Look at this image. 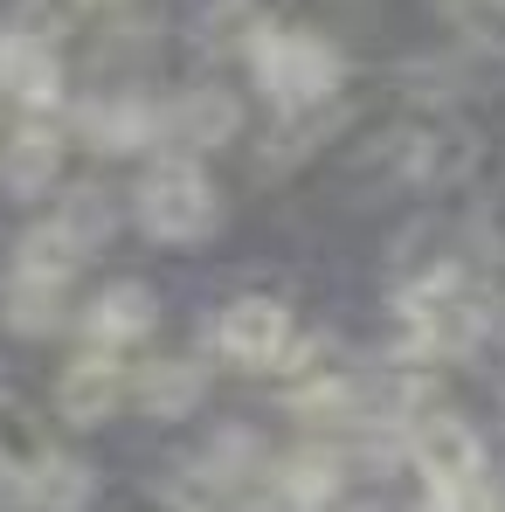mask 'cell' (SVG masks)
Here are the masks:
<instances>
[{
  "instance_id": "cell-13",
  "label": "cell",
  "mask_w": 505,
  "mask_h": 512,
  "mask_svg": "<svg viewBox=\"0 0 505 512\" xmlns=\"http://www.w3.org/2000/svg\"><path fill=\"white\" fill-rule=\"evenodd\" d=\"M90 256V243L63 222V215H49V222H35L21 243H14V277H42V284H63L77 263Z\"/></svg>"
},
{
  "instance_id": "cell-19",
  "label": "cell",
  "mask_w": 505,
  "mask_h": 512,
  "mask_svg": "<svg viewBox=\"0 0 505 512\" xmlns=\"http://www.w3.org/2000/svg\"><path fill=\"white\" fill-rule=\"evenodd\" d=\"M243 512H305V506H291L284 492H263V499H256V506H243Z\"/></svg>"
},
{
  "instance_id": "cell-4",
  "label": "cell",
  "mask_w": 505,
  "mask_h": 512,
  "mask_svg": "<svg viewBox=\"0 0 505 512\" xmlns=\"http://www.w3.org/2000/svg\"><path fill=\"white\" fill-rule=\"evenodd\" d=\"M409 457L422 464V478L429 485H471V478H485V443H478V429L464 423V416H416L409 429Z\"/></svg>"
},
{
  "instance_id": "cell-9",
  "label": "cell",
  "mask_w": 505,
  "mask_h": 512,
  "mask_svg": "<svg viewBox=\"0 0 505 512\" xmlns=\"http://www.w3.org/2000/svg\"><path fill=\"white\" fill-rule=\"evenodd\" d=\"M118 395H125V374H118L111 353H84V360H70L63 381H56V409H63V423H104V416L118 409Z\"/></svg>"
},
{
  "instance_id": "cell-14",
  "label": "cell",
  "mask_w": 505,
  "mask_h": 512,
  "mask_svg": "<svg viewBox=\"0 0 505 512\" xmlns=\"http://www.w3.org/2000/svg\"><path fill=\"white\" fill-rule=\"evenodd\" d=\"M28 506H42V512L90 506V471L77 457H35V471H28Z\"/></svg>"
},
{
  "instance_id": "cell-18",
  "label": "cell",
  "mask_w": 505,
  "mask_h": 512,
  "mask_svg": "<svg viewBox=\"0 0 505 512\" xmlns=\"http://www.w3.org/2000/svg\"><path fill=\"white\" fill-rule=\"evenodd\" d=\"M471 243L492 256V263H505V187H492V194L478 201V215H471Z\"/></svg>"
},
{
  "instance_id": "cell-2",
  "label": "cell",
  "mask_w": 505,
  "mask_h": 512,
  "mask_svg": "<svg viewBox=\"0 0 505 512\" xmlns=\"http://www.w3.org/2000/svg\"><path fill=\"white\" fill-rule=\"evenodd\" d=\"M402 326H409V353L450 360V353H471V346L485 340L492 312L464 291V270L457 263H436L422 284L402 291Z\"/></svg>"
},
{
  "instance_id": "cell-16",
  "label": "cell",
  "mask_w": 505,
  "mask_h": 512,
  "mask_svg": "<svg viewBox=\"0 0 505 512\" xmlns=\"http://www.w3.org/2000/svg\"><path fill=\"white\" fill-rule=\"evenodd\" d=\"M56 215H63V222L84 236L90 250H104V243H111V194H97V187H77V194H70Z\"/></svg>"
},
{
  "instance_id": "cell-3",
  "label": "cell",
  "mask_w": 505,
  "mask_h": 512,
  "mask_svg": "<svg viewBox=\"0 0 505 512\" xmlns=\"http://www.w3.org/2000/svg\"><path fill=\"white\" fill-rule=\"evenodd\" d=\"M215 222H222V201H215L208 173L194 167L187 153L146 167V180H139V229L146 236H160V243H201Z\"/></svg>"
},
{
  "instance_id": "cell-7",
  "label": "cell",
  "mask_w": 505,
  "mask_h": 512,
  "mask_svg": "<svg viewBox=\"0 0 505 512\" xmlns=\"http://www.w3.org/2000/svg\"><path fill=\"white\" fill-rule=\"evenodd\" d=\"M77 132L97 153H146V146H160V104H146V97H97V104L77 111Z\"/></svg>"
},
{
  "instance_id": "cell-5",
  "label": "cell",
  "mask_w": 505,
  "mask_h": 512,
  "mask_svg": "<svg viewBox=\"0 0 505 512\" xmlns=\"http://www.w3.org/2000/svg\"><path fill=\"white\" fill-rule=\"evenodd\" d=\"M236 132H243V104L229 90H180L160 111V146L173 153H208V146H229Z\"/></svg>"
},
{
  "instance_id": "cell-6",
  "label": "cell",
  "mask_w": 505,
  "mask_h": 512,
  "mask_svg": "<svg viewBox=\"0 0 505 512\" xmlns=\"http://www.w3.org/2000/svg\"><path fill=\"white\" fill-rule=\"evenodd\" d=\"M222 353L236 360V367H270V360H284V346H291V312L277 305V298H236L229 312H222Z\"/></svg>"
},
{
  "instance_id": "cell-1",
  "label": "cell",
  "mask_w": 505,
  "mask_h": 512,
  "mask_svg": "<svg viewBox=\"0 0 505 512\" xmlns=\"http://www.w3.org/2000/svg\"><path fill=\"white\" fill-rule=\"evenodd\" d=\"M250 70L277 111H312L339 90V49L305 28H250Z\"/></svg>"
},
{
  "instance_id": "cell-12",
  "label": "cell",
  "mask_w": 505,
  "mask_h": 512,
  "mask_svg": "<svg viewBox=\"0 0 505 512\" xmlns=\"http://www.w3.org/2000/svg\"><path fill=\"white\" fill-rule=\"evenodd\" d=\"M63 167V139L49 132V125H21V132H7V146H0V187L7 194H42L49 180Z\"/></svg>"
},
{
  "instance_id": "cell-11",
  "label": "cell",
  "mask_w": 505,
  "mask_h": 512,
  "mask_svg": "<svg viewBox=\"0 0 505 512\" xmlns=\"http://www.w3.org/2000/svg\"><path fill=\"white\" fill-rule=\"evenodd\" d=\"M153 319H160V305H153V291L146 284H104L97 298H90V312H84V333L97 346H125V340H146L153 333Z\"/></svg>"
},
{
  "instance_id": "cell-8",
  "label": "cell",
  "mask_w": 505,
  "mask_h": 512,
  "mask_svg": "<svg viewBox=\"0 0 505 512\" xmlns=\"http://www.w3.org/2000/svg\"><path fill=\"white\" fill-rule=\"evenodd\" d=\"M0 90H7L14 104H28V111H49V104L63 97V63H56V49L35 42V35H7V42H0Z\"/></svg>"
},
{
  "instance_id": "cell-21",
  "label": "cell",
  "mask_w": 505,
  "mask_h": 512,
  "mask_svg": "<svg viewBox=\"0 0 505 512\" xmlns=\"http://www.w3.org/2000/svg\"><path fill=\"white\" fill-rule=\"evenodd\" d=\"M0 42H7V35H0Z\"/></svg>"
},
{
  "instance_id": "cell-20",
  "label": "cell",
  "mask_w": 505,
  "mask_h": 512,
  "mask_svg": "<svg viewBox=\"0 0 505 512\" xmlns=\"http://www.w3.org/2000/svg\"><path fill=\"white\" fill-rule=\"evenodd\" d=\"M0 402H7V374H0Z\"/></svg>"
},
{
  "instance_id": "cell-15",
  "label": "cell",
  "mask_w": 505,
  "mask_h": 512,
  "mask_svg": "<svg viewBox=\"0 0 505 512\" xmlns=\"http://www.w3.org/2000/svg\"><path fill=\"white\" fill-rule=\"evenodd\" d=\"M56 284H42V277H14V291H7V326L14 333H56Z\"/></svg>"
},
{
  "instance_id": "cell-17",
  "label": "cell",
  "mask_w": 505,
  "mask_h": 512,
  "mask_svg": "<svg viewBox=\"0 0 505 512\" xmlns=\"http://www.w3.org/2000/svg\"><path fill=\"white\" fill-rule=\"evenodd\" d=\"M443 7H450V21H457L464 35L499 42V49H505V0H443Z\"/></svg>"
},
{
  "instance_id": "cell-10",
  "label": "cell",
  "mask_w": 505,
  "mask_h": 512,
  "mask_svg": "<svg viewBox=\"0 0 505 512\" xmlns=\"http://www.w3.org/2000/svg\"><path fill=\"white\" fill-rule=\"evenodd\" d=\"M201 395H208V367H201V360H153V367L132 381V402H139V416H153V423H180L187 409H201Z\"/></svg>"
}]
</instances>
